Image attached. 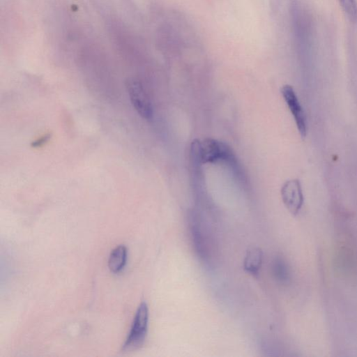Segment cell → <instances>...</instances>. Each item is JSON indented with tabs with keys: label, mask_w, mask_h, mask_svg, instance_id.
Instances as JSON below:
<instances>
[{
	"label": "cell",
	"mask_w": 357,
	"mask_h": 357,
	"mask_svg": "<svg viewBox=\"0 0 357 357\" xmlns=\"http://www.w3.org/2000/svg\"><path fill=\"white\" fill-rule=\"evenodd\" d=\"M343 11L352 21L357 20V2L356 0H338Z\"/></svg>",
	"instance_id": "cell-8"
},
{
	"label": "cell",
	"mask_w": 357,
	"mask_h": 357,
	"mask_svg": "<svg viewBox=\"0 0 357 357\" xmlns=\"http://www.w3.org/2000/svg\"><path fill=\"white\" fill-rule=\"evenodd\" d=\"M126 86L130 102L139 115L144 119H151L153 114L152 104L142 84L136 80H129Z\"/></svg>",
	"instance_id": "cell-3"
},
{
	"label": "cell",
	"mask_w": 357,
	"mask_h": 357,
	"mask_svg": "<svg viewBox=\"0 0 357 357\" xmlns=\"http://www.w3.org/2000/svg\"><path fill=\"white\" fill-rule=\"evenodd\" d=\"M127 248L123 245L116 246L110 253L108 266L114 273H120L125 267L127 261Z\"/></svg>",
	"instance_id": "cell-7"
},
{
	"label": "cell",
	"mask_w": 357,
	"mask_h": 357,
	"mask_svg": "<svg viewBox=\"0 0 357 357\" xmlns=\"http://www.w3.org/2000/svg\"><path fill=\"white\" fill-rule=\"evenodd\" d=\"M281 93L294 119L301 137L305 138L307 135L306 117L294 88L285 84L281 88Z\"/></svg>",
	"instance_id": "cell-4"
},
{
	"label": "cell",
	"mask_w": 357,
	"mask_h": 357,
	"mask_svg": "<svg viewBox=\"0 0 357 357\" xmlns=\"http://www.w3.org/2000/svg\"><path fill=\"white\" fill-rule=\"evenodd\" d=\"M193 160L202 164L224 161L236 164V158L230 147L225 143L213 138L195 139L191 144Z\"/></svg>",
	"instance_id": "cell-1"
},
{
	"label": "cell",
	"mask_w": 357,
	"mask_h": 357,
	"mask_svg": "<svg viewBox=\"0 0 357 357\" xmlns=\"http://www.w3.org/2000/svg\"><path fill=\"white\" fill-rule=\"evenodd\" d=\"M149 324V307L143 301L139 305L129 334L122 346L123 352H130L139 349L144 343Z\"/></svg>",
	"instance_id": "cell-2"
},
{
	"label": "cell",
	"mask_w": 357,
	"mask_h": 357,
	"mask_svg": "<svg viewBox=\"0 0 357 357\" xmlns=\"http://www.w3.org/2000/svg\"><path fill=\"white\" fill-rule=\"evenodd\" d=\"M262 261V250L259 247H251L246 251L243 263V269L253 276H257L261 268Z\"/></svg>",
	"instance_id": "cell-6"
},
{
	"label": "cell",
	"mask_w": 357,
	"mask_h": 357,
	"mask_svg": "<svg viewBox=\"0 0 357 357\" xmlns=\"http://www.w3.org/2000/svg\"><path fill=\"white\" fill-rule=\"evenodd\" d=\"M282 202L292 215H297L303 204V195L298 179H290L284 182L281 188Z\"/></svg>",
	"instance_id": "cell-5"
},
{
	"label": "cell",
	"mask_w": 357,
	"mask_h": 357,
	"mask_svg": "<svg viewBox=\"0 0 357 357\" xmlns=\"http://www.w3.org/2000/svg\"><path fill=\"white\" fill-rule=\"evenodd\" d=\"M51 138L50 134H45L31 143L33 147H40L45 144Z\"/></svg>",
	"instance_id": "cell-9"
}]
</instances>
